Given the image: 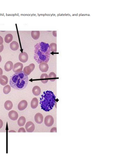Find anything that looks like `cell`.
Returning <instances> with one entry per match:
<instances>
[{"instance_id": "cell-4", "label": "cell", "mask_w": 120, "mask_h": 160, "mask_svg": "<svg viewBox=\"0 0 120 160\" xmlns=\"http://www.w3.org/2000/svg\"><path fill=\"white\" fill-rule=\"evenodd\" d=\"M35 67L34 64L33 63L30 64L28 66L25 67L23 71L27 75H29L34 70Z\"/></svg>"}, {"instance_id": "cell-34", "label": "cell", "mask_w": 120, "mask_h": 160, "mask_svg": "<svg viewBox=\"0 0 120 160\" xmlns=\"http://www.w3.org/2000/svg\"><path fill=\"white\" fill-rule=\"evenodd\" d=\"M1 60H2L1 57L0 55V62L1 61Z\"/></svg>"}, {"instance_id": "cell-20", "label": "cell", "mask_w": 120, "mask_h": 160, "mask_svg": "<svg viewBox=\"0 0 120 160\" xmlns=\"http://www.w3.org/2000/svg\"><path fill=\"white\" fill-rule=\"evenodd\" d=\"M39 31H32L31 32V36L32 38L35 40L38 39L40 35Z\"/></svg>"}, {"instance_id": "cell-12", "label": "cell", "mask_w": 120, "mask_h": 160, "mask_svg": "<svg viewBox=\"0 0 120 160\" xmlns=\"http://www.w3.org/2000/svg\"><path fill=\"white\" fill-rule=\"evenodd\" d=\"M8 115L9 118L13 121L17 120L18 117V113L15 111L13 110L10 111L8 113Z\"/></svg>"}, {"instance_id": "cell-23", "label": "cell", "mask_w": 120, "mask_h": 160, "mask_svg": "<svg viewBox=\"0 0 120 160\" xmlns=\"http://www.w3.org/2000/svg\"><path fill=\"white\" fill-rule=\"evenodd\" d=\"M49 79L51 82H54L56 80V75L55 74L54 72H50L48 75Z\"/></svg>"}, {"instance_id": "cell-29", "label": "cell", "mask_w": 120, "mask_h": 160, "mask_svg": "<svg viewBox=\"0 0 120 160\" xmlns=\"http://www.w3.org/2000/svg\"><path fill=\"white\" fill-rule=\"evenodd\" d=\"M3 43V40L2 37L0 36V45L2 44Z\"/></svg>"}, {"instance_id": "cell-14", "label": "cell", "mask_w": 120, "mask_h": 160, "mask_svg": "<svg viewBox=\"0 0 120 160\" xmlns=\"http://www.w3.org/2000/svg\"><path fill=\"white\" fill-rule=\"evenodd\" d=\"M41 92V88L38 86H35L32 89V93L35 96L39 95L40 94Z\"/></svg>"}, {"instance_id": "cell-11", "label": "cell", "mask_w": 120, "mask_h": 160, "mask_svg": "<svg viewBox=\"0 0 120 160\" xmlns=\"http://www.w3.org/2000/svg\"><path fill=\"white\" fill-rule=\"evenodd\" d=\"M35 122L38 124H41L43 122V117L42 115L40 113H38L34 117Z\"/></svg>"}, {"instance_id": "cell-33", "label": "cell", "mask_w": 120, "mask_h": 160, "mask_svg": "<svg viewBox=\"0 0 120 160\" xmlns=\"http://www.w3.org/2000/svg\"><path fill=\"white\" fill-rule=\"evenodd\" d=\"M9 132H16L14 131V130H11V131H9Z\"/></svg>"}, {"instance_id": "cell-32", "label": "cell", "mask_w": 120, "mask_h": 160, "mask_svg": "<svg viewBox=\"0 0 120 160\" xmlns=\"http://www.w3.org/2000/svg\"><path fill=\"white\" fill-rule=\"evenodd\" d=\"M3 74V71L2 69L0 68V76L2 75Z\"/></svg>"}, {"instance_id": "cell-10", "label": "cell", "mask_w": 120, "mask_h": 160, "mask_svg": "<svg viewBox=\"0 0 120 160\" xmlns=\"http://www.w3.org/2000/svg\"><path fill=\"white\" fill-rule=\"evenodd\" d=\"M28 103L26 101L23 100L21 101L18 105V108L20 111L25 109L27 107Z\"/></svg>"}, {"instance_id": "cell-22", "label": "cell", "mask_w": 120, "mask_h": 160, "mask_svg": "<svg viewBox=\"0 0 120 160\" xmlns=\"http://www.w3.org/2000/svg\"><path fill=\"white\" fill-rule=\"evenodd\" d=\"M13 36L11 34H7L4 38V41L7 43H9L11 42L12 40Z\"/></svg>"}, {"instance_id": "cell-26", "label": "cell", "mask_w": 120, "mask_h": 160, "mask_svg": "<svg viewBox=\"0 0 120 160\" xmlns=\"http://www.w3.org/2000/svg\"><path fill=\"white\" fill-rule=\"evenodd\" d=\"M18 132H26V131L25 129L23 128H21L19 130Z\"/></svg>"}, {"instance_id": "cell-28", "label": "cell", "mask_w": 120, "mask_h": 160, "mask_svg": "<svg viewBox=\"0 0 120 160\" xmlns=\"http://www.w3.org/2000/svg\"><path fill=\"white\" fill-rule=\"evenodd\" d=\"M4 47L3 45L2 44L0 45V52H2L3 50Z\"/></svg>"}, {"instance_id": "cell-19", "label": "cell", "mask_w": 120, "mask_h": 160, "mask_svg": "<svg viewBox=\"0 0 120 160\" xmlns=\"http://www.w3.org/2000/svg\"><path fill=\"white\" fill-rule=\"evenodd\" d=\"M13 106L12 102L10 100L6 101L4 104V107L7 110H11Z\"/></svg>"}, {"instance_id": "cell-2", "label": "cell", "mask_w": 120, "mask_h": 160, "mask_svg": "<svg viewBox=\"0 0 120 160\" xmlns=\"http://www.w3.org/2000/svg\"><path fill=\"white\" fill-rule=\"evenodd\" d=\"M28 82V76L23 71L14 74L11 77L10 84L11 86L16 90H21L25 88Z\"/></svg>"}, {"instance_id": "cell-24", "label": "cell", "mask_w": 120, "mask_h": 160, "mask_svg": "<svg viewBox=\"0 0 120 160\" xmlns=\"http://www.w3.org/2000/svg\"><path fill=\"white\" fill-rule=\"evenodd\" d=\"M11 87L9 85H7L5 86L3 89L4 93L5 94H8L10 91Z\"/></svg>"}, {"instance_id": "cell-16", "label": "cell", "mask_w": 120, "mask_h": 160, "mask_svg": "<svg viewBox=\"0 0 120 160\" xmlns=\"http://www.w3.org/2000/svg\"><path fill=\"white\" fill-rule=\"evenodd\" d=\"M8 82V79L6 76L2 75L0 77V83L3 86L6 85Z\"/></svg>"}, {"instance_id": "cell-31", "label": "cell", "mask_w": 120, "mask_h": 160, "mask_svg": "<svg viewBox=\"0 0 120 160\" xmlns=\"http://www.w3.org/2000/svg\"><path fill=\"white\" fill-rule=\"evenodd\" d=\"M53 35L55 37L56 36V31H54L52 32Z\"/></svg>"}, {"instance_id": "cell-3", "label": "cell", "mask_w": 120, "mask_h": 160, "mask_svg": "<svg viewBox=\"0 0 120 160\" xmlns=\"http://www.w3.org/2000/svg\"><path fill=\"white\" fill-rule=\"evenodd\" d=\"M56 102V96L51 91L44 92L40 98V104L41 108L45 111H49L52 109Z\"/></svg>"}, {"instance_id": "cell-25", "label": "cell", "mask_w": 120, "mask_h": 160, "mask_svg": "<svg viewBox=\"0 0 120 160\" xmlns=\"http://www.w3.org/2000/svg\"><path fill=\"white\" fill-rule=\"evenodd\" d=\"M51 49V51L54 52H56V44L55 43H52L50 45Z\"/></svg>"}, {"instance_id": "cell-6", "label": "cell", "mask_w": 120, "mask_h": 160, "mask_svg": "<svg viewBox=\"0 0 120 160\" xmlns=\"http://www.w3.org/2000/svg\"><path fill=\"white\" fill-rule=\"evenodd\" d=\"M23 67L22 63L18 62L14 64L12 68L13 71L15 73L19 72L22 71Z\"/></svg>"}, {"instance_id": "cell-15", "label": "cell", "mask_w": 120, "mask_h": 160, "mask_svg": "<svg viewBox=\"0 0 120 160\" xmlns=\"http://www.w3.org/2000/svg\"><path fill=\"white\" fill-rule=\"evenodd\" d=\"M38 99L36 98H34L32 99L30 103V106L33 109H35L38 106Z\"/></svg>"}, {"instance_id": "cell-5", "label": "cell", "mask_w": 120, "mask_h": 160, "mask_svg": "<svg viewBox=\"0 0 120 160\" xmlns=\"http://www.w3.org/2000/svg\"><path fill=\"white\" fill-rule=\"evenodd\" d=\"M54 122V119L53 117L51 115H48L45 118L44 123L47 126L50 127L52 126Z\"/></svg>"}, {"instance_id": "cell-7", "label": "cell", "mask_w": 120, "mask_h": 160, "mask_svg": "<svg viewBox=\"0 0 120 160\" xmlns=\"http://www.w3.org/2000/svg\"><path fill=\"white\" fill-rule=\"evenodd\" d=\"M25 127L27 131L28 132H33L35 129L34 124L31 121H29L27 122Z\"/></svg>"}, {"instance_id": "cell-21", "label": "cell", "mask_w": 120, "mask_h": 160, "mask_svg": "<svg viewBox=\"0 0 120 160\" xmlns=\"http://www.w3.org/2000/svg\"><path fill=\"white\" fill-rule=\"evenodd\" d=\"M26 119L25 117L23 116L20 117L18 121V125L20 126H24L26 123Z\"/></svg>"}, {"instance_id": "cell-18", "label": "cell", "mask_w": 120, "mask_h": 160, "mask_svg": "<svg viewBox=\"0 0 120 160\" xmlns=\"http://www.w3.org/2000/svg\"><path fill=\"white\" fill-rule=\"evenodd\" d=\"M11 49L13 51L17 50L19 47L18 43L16 41H14L11 42L10 44Z\"/></svg>"}, {"instance_id": "cell-9", "label": "cell", "mask_w": 120, "mask_h": 160, "mask_svg": "<svg viewBox=\"0 0 120 160\" xmlns=\"http://www.w3.org/2000/svg\"><path fill=\"white\" fill-rule=\"evenodd\" d=\"M49 66L47 63L45 62H42L40 63L39 65V68L42 72H47L49 69Z\"/></svg>"}, {"instance_id": "cell-27", "label": "cell", "mask_w": 120, "mask_h": 160, "mask_svg": "<svg viewBox=\"0 0 120 160\" xmlns=\"http://www.w3.org/2000/svg\"><path fill=\"white\" fill-rule=\"evenodd\" d=\"M56 132V128L55 127H54L52 128L50 130L51 132Z\"/></svg>"}, {"instance_id": "cell-13", "label": "cell", "mask_w": 120, "mask_h": 160, "mask_svg": "<svg viewBox=\"0 0 120 160\" xmlns=\"http://www.w3.org/2000/svg\"><path fill=\"white\" fill-rule=\"evenodd\" d=\"M13 67L12 62L10 61L7 62L5 63L4 68L5 70L6 71H9L11 70Z\"/></svg>"}, {"instance_id": "cell-17", "label": "cell", "mask_w": 120, "mask_h": 160, "mask_svg": "<svg viewBox=\"0 0 120 160\" xmlns=\"http://www.w3.org/2000/svg\"><path fill=\"white\" fill-rule=\"evenodd\" d=\"M40 78L41 82L44 84L47 83L49 80L48 76L46 73L42 74L40 76Z\"/></svg>"}, {"instance_id": "cell-1", "label": "cell", "mask_w": 120, "mask_h": 160, "mask_svg": "<svg viewBox=\"0 0 120 160\" xmlns=\"http://www.w3.org/2000/svg\"><path fill=\"white\" fill-rule=\"evenodd\" d=\"M51 49L48 43L41 42L34 46V58L38 64L48 62L49 59Z\"/></svg>"}, {"instance_id": "cell-30", "label": "cell", "mask_w": 120, "mask_h": 160, "mask_svg": "<svg viewBox=\"0 0 120 160\" xmlns=\"http://www.w3.org/2000/svg\"><path fill=\"white\" fill-rule=\"evenodd\" d=\"M3 122L2 120L0 119V129H1L3 126Z\"/></svg>"}, {"instance_id": "cell-8", "label": "cell", "mask_w": 120, "mask_h": 160, "mask_svg": "<svg viewBox=\"0 0 120 160\" xmlns=\"http://www.w3.org/2000/svg\"><path fill=\"white\" fill-rule=\"evenodd\" d=\"M19 58L20 61L23 63H25L28 61V57L26 53L23 52L20 53Z\"/></svg>"}]
</instances>
